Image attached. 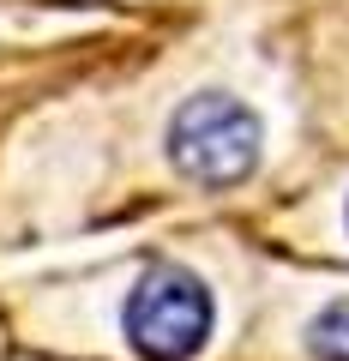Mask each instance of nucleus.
Wrapping results in <instances>:
<instances>
[{
  "label": "nucleus",
  "instance_id": "3",
  "mask_svg": "<svg viewBox=\"0 0 349 361\" xmlns=\"http://www.w3.org/2000/svg\"><path fill=\"white\" fill-rule=\"evenodd\" d=\"M307 349H313V361H349V301H331L307 325Z\"/></svg>",
  "mask_w": 349,
  "mask_h": 361
},
{
  "label": "nucleus",
  "instance_id": "1",
  "mask_svg": "<svg viewBox=\"0 0 349 361\" xmlns=\"http://www.w3.org/2000/svg\"><path fill=\"white\" fill-rule=\"evenodd\" d=\"M259 115L223 90H199L169 121V163L199 187H235L259 163Z\"/></svg>",
  "mask_w": 349,
  "mask_h": 361
},
{
  "label": "nucleus",
  "instance_id": "2",
  "mask_svg": "<svg viewBox=\"0 0 349 361\" xmlns=\"http://www.w3.org/2000/svg\"><path fill=\"white\" fill-rule=\"evenodd\" d=\"M211 337V289L187 265H151L127 295V343L145 361H187Z\"/></svg>",
  "mask_w": 349,
  "mask_h": 361
}]
</instances>
